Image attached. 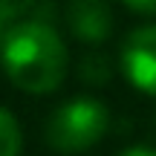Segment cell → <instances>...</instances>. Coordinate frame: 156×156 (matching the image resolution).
<instances>
[{"label":"cell","instance_id":"obj_5","mask_svg":"<svg viewBox=\"0 0 156 156\" xmlns=\"http://www.w3.org/2000/svg\"><path fill=\"white\" fill-rule=\"evenodd\" d=\"M23 130L9 107H0V156H20Z\"/></svg>","mask_w":156,"mask_h":156},{"label":"cell","instance_id":"obj_2","mask_svg":"<svg viewBox=\"0 0 156 156\" xmlns=\"http://www.w3.org/2000/svg\"><path fill=\"white\" fill-rule=\"evenodd\" d=\"M110 130V110L98 98H69L46 122V142L58 153H81L98 145Z\"/></svg>","mask_w":156,"mask_h":156},{"label":"cell","instance_id":"obj_8","mask_svg":"<svg viewBox=\"0 0 156 156\" xmlns=\"http://www.w3.org/2000/svg\"><path fill=\"white\" fill-rule=\"evenodd\" d=\"M119 156H156V147H145V145H133L127 151H122Z\"/></svg>","mask_w":156,"mask_h":156},{"label":"cell","instance_id":"obj_1","mask_svg":"<svg viewBox=\"0 0 156 156\" xmlns=\"http://www.w3.org/2000/svg\"><path fill=\"white\" fill-rule=\"evenodd\" d=\"M0 67L23 93L44 95L64 84L69 69V52L52 23L23 17L3 38Z\"/></svg>","mask_w":156,"mask_h":156},{"label":"cell","instance_id":"obj_3","mask_svg":"<svg viewBox=\"0 0 156 156\" xmlns=\"http://www.w3.org/2000/svg\"><path fill=\"white\" fill-rule=\"evenodd\" d=\"M119 61L127 81L145 95L156 98V23L139 26L124 38Z\"/></svg>","mask_w":156,"mask_h":156},{"label":"cell","instance_id":"obj_6","mask_svg":"<svg viewBox=\"0 0 156 156\" xmlns=\"http://www.w3.org/2000/svg\"><path fill=\"white\" fill-rule=\"evenodd\" d=\"M81 81H90V84H107L110 81V61H107L104 55H98V52H93V55H87L81 61Z\"/></svg>","mask_w":156,"mask_h":156},{"label":"cell","instance_id":"obj_4","mask_svg":"<svg viewBox=\"0 0 156 156\" xmlns=\"http://www.w3.org/2000/svg\"><path fill=\"white\" fill-rule=\"evenodd\" d=\"M64 17L69 32L87 44H101L113 29V12L101 0H73L64 9Z\"/></svg>","mask_w":156,"mask_h":156},{"label":"cell","instance_id":"obj_7","mask_svg":"<svg viewBox=\"0 0 156 156\" xmlns=\"http://www.w3.org/2000/svg\"><path fill=\"white\" fill-rule=\"evenodd\" d=\"M124 9L133 12V15H156V0L153 3H139V0H127Z\"/></svg>","mask_w":156,"mask_h":156}]
</instances>
